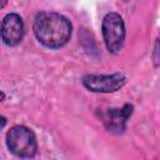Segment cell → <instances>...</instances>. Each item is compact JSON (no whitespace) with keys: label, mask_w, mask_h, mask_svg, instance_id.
Returning a JSON list of instances; mask_svg holds the SVG:
<instances>
[{"label":"cell","mask_w":160,"mask_h":160,"mask_svg":"<svg viewBox=\"0 0 160 160\" xmlns=\"http://www.w3.org/2000/svg\"><path fill=\"white\" fill-rule=\"evenodd\" d=\"M71 22L61 14L42 11L34 20V34L36 39L50 49L64 46L71 36Z\"/></svg>","instance_id":"6da1fadb"},{"label":"cell","mask_w":160,"mask_h":160,"mask_svg":"<svg viewBox=\"0 0 160 160\" xmlns=\"http://www.w3.org/2000/svg\"><path fill=\"white\" fill-rule=\"evenodd\" d=\"M132 112V105L126 104L121 109H109L104 114V124L109 131L122 132L129 116Z\"/></svg>","instance_id":"8992f818"},{"label":"cell","mask_w":160,"mask_h":160,"mask_svg":"<svg viewBox=\"0 0 160 160\" xmlns=\"http://www.w3.org/2000/svg\"><path fill=\"white\" fill-rule=\"evenodd\" d=\"M126 82L125 75L116 72L111 75H85L82 85L92 92H114L121 89Z\"/></svg>","instance_id":"277c9868"},{"label":"cell","mask_w":160,"mask_h":160,"mask_svg":"<svg viewBox=\"0 0 160 160\" xmlns=\"http://www.w3.org/2000/svg\"><path fill=\"white\" fill-rule=\"evenodd\" d=\"M101 32L109 52L118 54L125 40V25L122 18L118 12H108L101 22Z\"/></svg>","instance_id":"3957f363"},{"label":"cell","mask_w":160,"mask_h":160,"mask_svg":"<svg viewBox=\"0 0 160 160\" xmlns=\"http://www.w3.org/2000/svg\"><path fill=\"white\" fill-rule=\"evenodd\" d=\"M1 40L8 46H16L24 36V22L18 14H8L1 22Z\"/></svg>","instance_id":"5b68a950"},{"label":"cell","mask_w":160,"mask_h":160,"mask_svg":"<svg viewBox=\"0 0 160 160\" xmlns=\"http://www.w3.org/2000/svg\"><path fill=\"white\" fill-rule=\"evenodd\" d=\"M6 5V1H0V8L1 6H5Z\"/></svg>","instance_id":"ba28073f"},{"label":"cell","mask_w":160,"mask_h":160,"mask_svg":"<svg viewBox=\"0 0 160 160\" xmlns=\"http://www.w3.org/2000/svg\"><path fill=\"white\" fill-rule=\"evenodd\" d=\"M5 125H6V118H4V116L0 115V130H1Z\"/></svg>","instance_id":"52a82bcc"},{"label":"cell","mask_w":160,"mask_h":160,"mask_svg":"<svg viewBox=\"0 0 160 160\" xmlns=\"http://www.w3.org/2000/svg\"><path fill=\"white\" fill-rule=\"evenodd\" d=\"M6 145L11 154L22 159L32 158L38 150V142L34 131L24 125H15L8 131Z\"/></svg>","instance_id":"7a4b0ae2"}]
</instances>
